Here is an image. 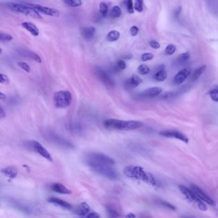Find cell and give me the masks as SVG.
Masks as SVG:
<instances>
[{"label": "cell", "mask_w": 218, "mask_h": 218, "mask_svg": "<svg viewBox=\"0 0 218 218\" xmlns=\"http://www.w3.org/2000/svg\"><path fill=\"white\" fill-rule=\"evenodd\" d=\"M85 163L91 170L106 178L112 180L120 177L118 172L114 168V159L101 153L90 152L87 154L84 159Z\"/></svg>", "instance_id": "obj_1"}, {"label": "cell", "mask_w": 218, "mask_h": 218, "mask_svg": "<svg viewBox=\"0 0 218 218\" xmlns=\"http://www.w3.org/2000/svg\"><path fill=\"white\" fill-rule=\"evenodd\" d=\"M123 173L129 178L141 180V181L153 186L157 185L156 180L152 174L145 171L140 166H127L124 168Z\"/></svg>", "instance_id": "obj_2"}, {"label": "cell", "mask_w": 218, "mask_h": 218, "mask_svg": "<svg viewBox=\"0 0 218 218\" xmlns=\"http://www.w3.org/2000/svg\"><path fill=\"white\" fill-rule=\"evenodd\" d=\"M104 127L109 130H131L143 127L142 122L136 120H120L117 119H108L103 123Z\"/></svg>", "instance_id": "obj_3"}, {"label": "cell", "mask_w": 218, "mask_h": 218, "mask_svg": "<svg viewBox=\"0 0 218 218\" xmlns=\"http://www.w3.org/2000/svg\"><path fill=\"white\" fill-rule=\"evenodd\" d=\"M6 7L9 8L10 10L14 11L18 13L23 14L33 17L35 19H42V17L38 12L35 10L33 8L29 6L28 3H8L6 4Z\"/></svg>", "instance_id": "obj_4"}, {"label": "cell", "mask_w": 218, "mask_h": 218, "mask_svg": "<svg viewBox=\"0 0 218 218\" xmlns=\"http://www.w3.org/2000/svg\"><path fill=\"white\" fill-rule=\"evenodd\" d=\"M72 101V95L70 92L60 90L54 94V103L58 108H66L70 106Z\"/></svg>", "instance_id": "obj_5"}, {"label": "cell", "mask_w": 218, "mask_h": 218, "mask_svg": "<svg viewBox=\"0 0 218 218\" xmlns=\"http://www.w3.org/2000/svg\"><path fill=\"white\" fill-rule=\"evenodd\" d=\"M179 189L185 196L186 199H188L191 203L195 205L198 209L202 211L207 210V207L206 206V205L191 191V189L187 188L184 185H179Z\"/></svg>", "instance_id": "obj_6"}, {"label": "cell", "mask_w": 218, "mask_h": 218, "mask_svg": "<svg viewBox=\"0 0 218 218\" xmlns=\"http://www.w3.org/2000/svg\"><path fill=\"white\" fill-rule=\"evenodd\" d=\"M28 4L35 10L38 12L39 14L41 13L42 14H45L49 16H53V17H57L60 15V12L57 9L44 7V6L38 4H33V3H28Z\"/></svg>", "instance_id": "obj_7"}, {"label": "cell", "mask_w": 218, "mask_h": 218, "mask_svg": "<svg viewBox=\"0 0 218 218\" xmlns=\"http://www.w3.org/2000/svg\"><path fill=\"white\" fill-rule=\"evenodd\" d=\"M159 134L166 138H173L182 141L185 143L189 142V139L185 134L175 130H163L159 132Z\"/></svg>", "instance_id": "obj_8"}, {"label": "cell", "mask_w": 218, "mask_h": 218, "mask_svg": "<svg viewBox=\"0 0 218 218\" xmlns=\"http://www.w3.org/2000/svg\"><path fill=\"white\" fill-rule=\"evenodd\" d=\"M95 72L99 79L107 87L113 88L114 86V81L109 76V74L104 71L102 70L100 68H97Z\"/></svg>", "instance_id": "obj_9"}, {"label": "cell", "mask_w": 218, "mask_h": 218, "mask_svg": "<svg viewBox=\"0 0 218 218\" xmlns=\"http://www.w3.org/2000/svg\"><path fill=\"white\" fill-rule=\"evenodd\" d=\"M32 147L33 150L35 151L36 153H38L43 158L47 159L48 161L52 162L53 158L51 155L49 154V152L46 150V149L43 147L39 142L37 141L33 140L32 141Z\"/></svg>", "instance_id": "obj_10"}, {"label": "cell", "mask_w": 218, "mask_h": 218, "mask_svg": "<svg viewBox=\"0 0 218 218\" xmlns=\"http://www.w3.org/2000/svg\"><path fill=\"white\" fill-rule=\"evenodd\" d=\"M191 189L202 201L206 202L210 205H214V202L197 185L194 184L191 185Z\"/></svg>", "instance_id": "obj_11"}, {"label": "cell", "mask_w": 218, "mask_h": 218, "mask_svg": "<svg viewBox=\"0 0 218 218\" xmlns=\"http://www.w3.org/2000/svg\"><path fill=\"white\" fill-rule=\"evenodd\" d=\"M9 203H10V205L12 207H13L14 208L17 209L18 210L22 212L23 213L32 214L34 212L32 207H30L29 205L24 204L21 202H18L17 200H10Z\"/></svg>", "instance_id": "obj_12"}, {"label": "cell", "mask_w": 218, "mask_h": 218, "mask_svg": "<svg viewBox=\"0 0 218 218\" xmlns=\"http://www.w3.org/2000/svg\"><path fill=\"white\" fill-rule=\"evenodd\" d=\"M191 74V70L188 68H184V69L180 71L173 79V82L175 85L182 84L185 79L188 78Z\"/></svg>", "instance_id": "obj_13"}, {"label": "cell", "mask_w": 218, "mask_h": 218, "mask_svg": "<svg viewBox=\"0 0 218 218\" xmlns=\"http://www.w3.org/2000/svg\"><path fill=\"white\" fill-rule=\"evenodd\" d=\"M90 207L86 202L81 203L74 210V213L80 217H86L90 213Z\"/></svg>", "instance_id": "obj_14"}, {"label": "cell", "mask_w": 218, "mask_h": 218, "mask_svg": "<svg viewBox=\"0 0 218 218\" xmlns=\"http://www.w3.org/2000/svg\"><path fill=\"white\" fill-rule=\"evenodd\" d=\"M162 91L163 90L159 87H152V88H147L142 92L140 95L143 97H154L159 95L160 93H161Z\"/></svg>", "instance_id": "obj_15"}, {"label": "cell", "mask_w": 218, "mask_h": 218, "mask_svg": "<svg viewBox=\"0 0 218 218\" xmlns=\"http://www.w3.org/2000/svg\"><path fill=\"white\" fill-rule=\"evenodd\" d=\"M2 173L7 177L10 179H13L17 176L18 170L16 166H11L3 168L2 170Z\"/></svg>", "instance_id": "obj_16"}, {"label": "cell", "mask_w": 218, "mask_h": 218, "mask_svg": "<svg viewBox=\"0 0 218 218\" xmlns=\"http://www.w3.org/2000/svg\"><path fill=\"white\" fill-rule=\"evenodd\" d=\"M21 26L33 36H36L39 35V29L32 22H23L21 24Z\"/></svg>", "instance_id": "obj_17"}, {"label": "cell", "mask_w": 218, "mask_h": 218, "mask_svg": "<svg viewBox=\"0 0 218 218\" xmlns=\"http://www.w3.org/2000/svg\"><path fill=\"white\" fill-rule=\"evenodd\" d=\"M96 32V29L93 26H88L83 28L81 31V34L86 40H90L94 36Z\"/></svg>", "instance_id": "obj_18"}, {"label": "cell", "mask_w": 218, "mask_h": 218, "mask_svg": "<svg viewBox=\"0 0 218 218\" xmlns=\"http://www.w3.org/2000/svg\"><path fill=\"white\" fill-rule=\"evenodd\" d=\"M141 83L142 79L138 75H136V74H133L132 77L126 81V87H128V88H133L139 86Z\"/></svg>", "instance_id": "obj_19"}, {"label": "cell", "mask_w": 218, "mask_h": 218, "mask_svg": "<svg viewBox=\"0 0 218 218\" xmlns=\"http://www.w3.org/2000/svg\"><path fill=\"white\" fill-rule=\"evenodd\" d=\"M51 189L53 191L60 193V194H64V195H70L72 193V191L67 189L66 187L60 183H55L54 184L52 187Z\"/></svg>", "instance_id": "obj_20"}, {"label": "cell", "mask_w": 218, "mask_h": 218, "mask_svg": "<svg viewBox=\"0 0 218 218\" xmlns=\"http://www.w3.org/2000/svg\"><path fill=\"white\" fill-rule=\"evenodd\" d=\"M49 202H50L51 203H53L54 205H57L58 206L61 207V208H64L65 209H71L72 208L71 205L63 200H61V199L59 198H50L48 199Z\"/></svg>", "instance_id": "obj_21"}, {"label": "cell", "mask_w": 218, "mask_h": 218, "mask_svg": "<svg viewBox=\"0 0 218 218\" xmlns=\"http://www.w3.org/2000/svg\"><path fill=\"white\" fill-rule=\"evenodd\" d=\"M106 211L108 218H120V213H118V211L112 205H108Z\"/></svg>", "instance_id": "obj_22"}, {"label": "cell", "mask_w": 218, "mask_h": 218, "mask_svg": "<svg viewBox=\"0 0 218 218\" xmlns=\"http://www.w3.org/2000/svg\"><path fill=\"white\" fill-rule=\"evenodd\" d=\"M167 72L164 70V68H161L160 69L155 73L154 78L157 81H164L165 79L167 78Z\"/></svg>", "instance_id": "obj_23"}, {"label": "cell", "mask_w": 218, "mask_h": 218, "mask_svg": "<svg viewBox=\"0 0 218 218\" xmlns=\"http://www.w3.org/2000/svg\"><path fill=\"white\" fill-rule=\"evenodd\" d=\"M120 33L117 30H111L107 35V40L109 42H115L120 39Z\"/></svg>", "instance_id": "obj_24"}, {"label": "cell", "mask_w": 218, "mask_h": 218, "mask_svg": "<svg viewBox=\"0 0 218 218\" xmlns=\"http://www.w3.org/2000/svg\"><path fill=\"white\" fill-rule=\"evenodd\" d=\"M209 95L214 101L218 102V85L214 86L210 89L209 91Z\"/></svg>", "instance_id": "obj_25"}, {"label": "cell", "mask_w": 218, "mask_h": 218, "mask_svg": "<svg viewBox=\"0 0 218 218\" xmlns=\"http://www.w3.org/2000/svg\"><path fill=\"white\" fill-rule=\"evenodd\" d=\"M205 68H206V66L205 65H202L201 66L200 68L197 69L196 71H195V72L193 73L192 76V79L193 81H196L200 77V76L203 73V72L205 71Z\"/></svg>", "instance_id": "obj_26"}, {"label": "cell", "mask_w": 218, "mask_h": 218, "mask_svg": "<svg viewBox=\"0 0 218 218\" xmlns=\"http://www.w3.org/2000/svg\"><path fill=\"white\" fill-rule=\"evenodd\" d=\"M64 3L68 7H78L82 5V2L80 0H65Z\"/></svg>", "instance_id": "obj_27"}, {"label": "cell", "mask_w": 218, "mask_h": 218, "mask_svg": "<svg viewBox=\"0 0 218 218\" xmlns=\"http://www.w3.org/2000/svg\"><path fill=\"white\" fill-rule=\"evenodd\" d=\"M122 14V10L119 6H114L111 11V16L113 18H118L120 17Z\"/></svg>", "instance_id": "obj_28"}, {"label": "cell", "mask_w": 218, "mask_h": 218, "mask_svg": "<svg viewBox=\"0 0 218 218\" xmlns=\"http://www.w3.org/2000/svg\"><path fill=\"white\" fill-rule=\"evenodd\" d=\"M138 72L141 75H146L150 72V68L146 64H141L138 67Z\"/></svg>", "instance_id": "obj_29"}, {"label": "cell", "mask_w": 218, "mask_h": 218, "mask_svg": "<svg viewBox=\"0 0 218 218\" xmlns=\"http://www.w3.org/2000/svg\"><path fill=\"white\" fill-rule=\"evenodd\" d=\"M99 11L103 16H106L108 12V7L107 4L104 2H101L99 5Z\"/></svg>", "instance_id": "obj_30"}, {"label": "cell", "mask_w": 218, "mask_h": 218, "mask_svg": "<svg viewBox=\"0 0 218 218\" xmlns=\"http://www.w3.org/2000/svg\"><path fill=\"white\" fill-rule=\"evenodd\" d=\"M176 51V46L173 44H169L166 46L164 50L165 54L166 55H172L175 53Z\"/></svg>", "instance_id": "obj_31"}, {"label": "cell", "mask_w": 218, "mask_h": 218, "mask_svg": "<svg viewBox=\"0 0 218 218\" xmlns=\"http://www.w3.org/2000/svg\"><path fill=\"white\" fill-rule=\"evenodd\" d=\"M116 70L117 71H123L126 69V62L122 60H119L116 61V65L115 66Z\"/></svg>", "instance_id": "obj_32"}, {"label": "cell", "mask_w": 218, "mask_h": 218, "mask_svg": "<svg viewBox=\"0 0 218 218\" xmlns=\"http://www.w3.org/2000/svg\"><path fill=\"white\" fill-rule=\"evenodd\" d=\"M12 39H13L12 35L7 33H0V40L1 41H10Z\"/></svg>", "instance_id": "obj_33"}, {"label": "cell", "mask_w": 218, "mask_h": 218, "mask_svg": "<svg viewBox=\"0 0 218 218\" xmlns=\"http://www.w3.org/2000/svg\"><path fill=\"white\" fill-rule=\"evenodd\" d=\"M26 56L28 57H29L30 58H32L33 60H34L35 61L38 62V63H42V59L40 58V56L39 54H37L33 52H31L29 51L28 53V54H26Z\"/></svg>", "instance_id": "obj_34"}, {"label": "cell", "mask_w": 218, "mask_h": 218, "mask_svg": "<svg viewBox=\"0 0 218 218\" xmlns=\"http://www.w3.org/2000/svg\"><path fill=\"white\" fill-rule=\"evenodd\" d=\"M17 65H18L19 67L20 68H21L22 69H23L24 71H26V72H29L30 71H31V68H30L29 65L27 63H25V62L19 61V62H17Z\"/></svg>", "instance_id": "obj_35"}, {"label": "cell", "mask_w": 218, "mask_h": 218, "mask_svg": "<svg viewBox=\"0 0 218 218\" xmlns=\"http://www.w3.org/2000/svg\"><path fill=\"white\" fill-rule=\"evenodd\" d=\"M134 9L138 12H141L143 11V2L140 0H136L134 5Z\"/></svg>", "instance_id": "obj_36"}, {"label": "cell", "mask_w": 218, "mask_h": 218, "mask_svg": "<svg viewBox=\"0 0 218 218\" xmlns=\"http://www.w3.org/2000/svg\"><path fill=\"white\" fill-rule=\"evenodd\" d=\"M154 56L153 54L152 53H143L141 57V59L143 61H147L148 60H151L154 58Z\"/></svg>", "instance_id": "obj_37"}, {"label": "cell", "mask_w": 218, "mask_h": 218, "mask_svg": "<svg viewBox=\"0 0 218 218\" xmlns=\"http://www.w3.org/2000/svg\"><path fill=\"white\" fill-rule=\"evenodd\" d=\"M190 57V55L188 53H185L180 54L177 58V60L180 62H184L187 60H188Z\"/></svg>", "instance_id": "obj_38"}, {"label": "cell", "mask_w": 218, "mask_h": 218, "mask_svg": "<svg viewBox=\"0 0 218 218\" xmlns=\"http://www.w3.org/2000/svg\"><path fill=\"white\" fill-rule=\"evenodd\" d=\"M126 6H127V9L129 13L130 14H133L134 13V5H133V2L132 0H128V1L126 2Z\"/></svg>", "instance_id": "obj_39"}, {"label": "cell", "mask_w": 218, "mask_h": 218, "mask_svg": "<svg viewBox=\"0 0 218 218\" xmlns=\"http://www.w3.org/2000/svg\"><path fill=\"white\" fill-rule=\"evenodd\" d=\"M10 82L9 77L5 74L1 73L0 74V83L3 85H8Z\"/></svg>", "instance_id": "obj_40"}, {"label": "cell", "mask_w": 218, "mask_h": 218, "mask_svg": "<svg viewBox=\"0 0 218 218\" xmlns=\"http://www.w3.org/2000/svg\"><path fill=\"white\" fill-rule=\"evenodd\" d=\"M159 203H160L161 205H162L163 206H164V207H165L166 208H168V209H170L171 210H176V207L174 206V205H173L172 204L168 203L167 202L161 200V201H160Z\"/></svg>", "instance_id": "obj_41"}, {"label": "cell", "mask_w": 218, "mask_h": 218, "mask_svg": "<svg viewBox=\"0 0 218 218\" xmlns=\"http://www.w3.org/2000/svg\"><path fill=\"white\" fill-rule=\"evenodd\" d=\"M138 32H139V29H138V27L136 26H132L130 29V35H131L133 36H136L137 35H138Z\"/></svg>", "instance_id": "obj_42"}, {"label": "cell", "mask_w": 218, "mask_h": 218, "mask_svg": "<svg viewBox=\"0 0 218 218\" xmlns=\"http://www.w3.org/2000/svg\"><path fill=\"white\" fill-rule=\"evenodd\" d=\"M149 44H150L151 47H152L153 49H159L160 47H161L160 43L158 42L155 41V40L150 41V42H149Z\"/></svg>", "instance_id": "obj_43"}, {"label": "cell", "mask_w": 218, "mask_h": 218, "mask_svg": "<svg viewBox=\"0 0 218 218\" xmlns=\"http://www.w3.org/2000/svg\"><path fill=\"white\" fill-rule=\"evenodd\" d=\"M85 218H101V216L98 213H95V212H92V213H90L87 215Z\"/></svg>", "instance_id": "obj_44"}, {"label": "cell", "mask_w": 218, "mask_h": 218, "mask_svg": "<svg viewBox=\"0 0 218 218\" xmlns=\"http://www.w3.org/2000/svg\"><path fill=\"white\" fill-rule=\"evenodd\" d=\"M5 116H6L5 112L4 111L2 107H0V117H1V118H4Z\"/></svg>", "instance_id": "obj_45"}, {"label": "cell", "mask_w": 218, "mask_h": 218, "mask_svg": "<svg viewBox=\"0 0 218 218\" xmlns=\"http://www.w3.org/2000/svg\"><path fill=\"white\" fill-rule=\"evenodd\" d=\"M6 99H7V96H6L3 92L0 93V99H1L2 101H4Z\"/></svg>", "instance_id": "obj_46"}, {"label": "cell", "mask_w": 218, "mask_h": 218, "mask_svg": "<svg viewBox=\"0 0 218 218\" xmlns=\"http://www.w3.org/2000/svg\"><path fill=\"white\" fill-rule=\"evenodd\" d=\"M183 218H192V217H184Z\"/></svg>", "instance_id": "obj_47"}]
</instances>
